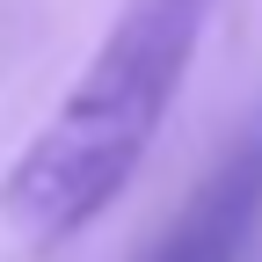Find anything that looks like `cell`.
Wrapping results in <instances>:
<instances>
[{
	"mask_svg": "<svg viewBox=\"0 0 262 262\" xmlns=\"http://www.w3.org/2000/svg\"><path fill=\"white\" fill-rule=\"evenodd\" d=\"M211 8L219 0H124L117 8L102 44L88 51L73 88L44 117V131L0 175V219L29 248H58L88 233L131 189L182 95Z\"/></svg>",
	"mask_w": 262,
	"mask_h": 262,
	"instance_id": "obj_1",
	"label": "cell"
},
{
	"mask_svg": "<svg viewBox=\"0 0 262 262\" xmlns=\"http://www.w3.org/2000/svg\"><path fill=\"white\" fill-rule=\"evenodd\" d=\"M255 226H262V131H248L219 160L204 189H189V204L153 233L139 262H241Z\"/></svg>",
	"mask_w": 262,
	"mask_h": 262,
	"instance_id": "obj_2",
	"label": "cell"
}]
</instances>
